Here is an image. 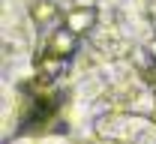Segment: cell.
I'll return each mask as SVG.
<instances>
[{"label":"cell","mask_w":156,"mask_h":144,"mask_svg":"<svg viewBox=\"0 0 156 144\" xmlns=\"http://www.w3.org/2000/svg\"><path fill=\"white\" fill-rule=\"evenodd\" d=\"M75 51V33L69 30V27H63V30H54L51 33V42H48V54L51 57H69Z\"/></svg>","instance_id":"cell-1"},{"label":"cell","mask_w":156,"mask_h":144,"mask_svg":"<svg viewBox=\"0 0 156 144\" xmlns=\"http://www.w3.org/2000/svg\"><path fill=\"white\" fill-rule=\"evenodd\" d=\"M93 18H96L93 9H78V12H72V15L66 18V27H69L72 33H84V30L93 24Z\"/></svg>","instance_id":"cell-2"},{"label":"cell","mask_w":156,"mask_h":144,"mask_svg":"<svg viewBox=\"0 0 156 144\" xmlns=\"http://www.w3.org/2000/svg\"><path fill=\"white\" fill-rule=\"evenodd\" d=\"M33 12H36V18H39V21L54 18V6H51V3H36V9H33Z\"/></svg>","instance_id":"cell-3"},{"label":"cell","mask_w":156,"mask_h":144,"mask_svg":"<svg viewBox=\"0 0 156 144\" xmlns=\"http://www.w3.org/2000/svg\"><path fill=\"white\" fill-rule=\"evenodd\" d=\"M147 81H153V84H156V69H153V72H147Z\"/></svg>","instance_id":"cell-4"}]
</instances>
